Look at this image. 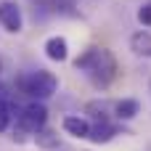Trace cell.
<instances>
[{
	"label": "cell",
	"mask_w": 151,
	"mask_h": 151,
	"mask_svg": "<svg viewBox=\"0 0 151 151\" xmlns=\"http://www.w3.org/2000/svg\"><path fill=\"white\" fill-rule=\"evenodd\" d=\"M0 27L11 35H19L24 29V13L16 0H3L0 3Z\"/></svg>",
	"instance_id": "277c9868"
},
{
	"label": "cell",
	"mask_w": 151,
	"mask_h": 151,
	"mask_svg": "<svg viewBox=\"0 0 151 151\" xmlns=\"http://www.w3.org/2000/svg\"><path fill=\"white\" fill-rule=\"evenodd\" d=\"M122 130L117 127V125H111V122H96V125H90V135H88V141L90 143H109L114 135H119ZM125 135V133H122Z\"/></svg>",
	"instance_id": "8992f818"
},
{
	"label": "cell",
	"mask_w": 151,
	"mask_h": 151,
	"mask_svg": "<svg viewBox=\"0 0 151 151\" xmlns=\"http://www.w3.org/2000/svg\"><path fill=\"white\" fill-rule=\"evenodd\" d=\"M149 3H151V0H149Z\"/></svg>",
	"instance_id": "2e32d148"
},
{
	"label": "cell",
	"mask_w": 151,
	"mask_h": 151,
	"mask_svg": "<svg viewBox=\"0 0 151 151\" xmlns=\"http://www.w3.org/2000/svg\"><path fill=\"white\" fill-rule=\"evenodd\" d=\"M141 114V101H135V98H122V101H117L114 104V117L117 119H135Z\"/></svg>",
	"instance_id": "9c48e42d"
},
{
	"label": "cell",
	"mask_w": 151,
	"mask_h": 151,
	"mask_svg": "<svg viewBox=\"0 0 151 151\" xmlns=\"http://www.w3.org/2000/svg\"><path fill=\"white\" fill-rule=\"evenodd\" d=\"M135 16H138V21H141L143 27H151V3H143Z\"/></svg>",
	"instance_id": "4fadbf2b"
},
{
	"label": "cell",
	"mask_w": 151,
	"mask_h": 151,
	"mask_svg": "<svg viewBox=\"0 0 151 151\" xmlns=\"http://www.w3.org/2000/svg\"><path fill=\"white\" fill-rule=\"evenodd\" d=\"M74 69L82 72L96 88H109L117 74H119V64L114 58V53L109 48H88L74 58Z\"/></svg>",
	"instance_id": "6da1fadb"
},
{
	"label": "cell",
	"mask_w": 151,
	"mask_h": 151,
	"mask_svg": "<svg viewBox=\"0 0 151 151\" xmlns=\"http://www.w3.org/2000/svg\"><path fill=\"white\" fill-rule=\"evenodd\" d=\"M45 122H48V109H45L42 101H32V104H27V106L21 109V114L16 117L19 133H29V135L40 133V130L45 127Z\"/></svg>",
	"instance_id": "3957f363"
},
{
	"label": "cell",
	"mask_w": 151,
	"mask_h": 151,
	"mask_svg": "<svg viewBox=\"0 0 151 151\" xmlns=\"http://www.w3.org/2000/svg\"><path fill=\"white\" fill-rule=\"evenodd\" d=\"M35 143H37L40 149H56V146H58V135L42 127L40 133H35Z\"/></svg>",
	"instance_id": "8fae6325"
},
{
	"label": "cell",
	"mask_w": 151,
	"mask_h": 151,
	"mask_svg": "<svg viewBox=\"0 0 151 151\" xmlns=\"http://www.w3.org/2000/svg\"><path fill=\"white\" fill-rule=\"evenodd\" d=\"M13 125V104H0V133H8Z\"/></svg>",
	"instance_id": "7c38bea8"
},
{
	"label": "cell",
	"mask_w": 151,
	"mask_h": 151,
	"mask_svg": "<svg viewBox=\"0 0 151 151\" xmlns=\"http://www.w3.org/2000/svg\"><path fill=\"white\" fill-rule=\"evenodd\" d=\"M19 90L24 96H29L32 101H45L50 96H56L58 90V77L48 69H37V72H27L16 80Z\"/></svg>",
	"instance_id": "7a4b0ae2"
},
{
	"label": "cell",
	"mask_w": 151,
	"mask_h": 151,
	"mask_svg": "<svg viewBox=\"0 0 151 151\" xmlns=\"http://www.w3.org/2000/svg\"><path fill=\"white\" fill-rule=\"evenodd\" d=\"M61 127H64L69 135H74V138H85V141H88V135H90V122H88L85 117H77V114L64 117Z\"/></svg>",
	"instance_id": "52a82bcc"
},
{
	"label": "cell",
	"mask_w": 151,
	"mask_h": 151,
	"mask_svg": "<svg viewBox=\"0 0 151 151\" xmlns=\"http://www.w3.org/2000/svg\"><path fill=\"white\" fill-rule=\"evenodd\" d=\"M111 109H114V104H109V101H88L85 104V114L96 122H109Z\"/></svg>",
	"instance_id": "30bf717a"
},
{
	"label": "cell",
	"mask_w": 151,
	"mask_h": 151,
	"mask_svg": "<svg viewBox=\"0 0 151 151\" xmlns=\"http://www.w3.org/2000/svg\"><path fill=\"white\" fill-rule=\"evenodd\" d=\"M149 90H151V82H149Z\"/></svg>",
	"instance_id": "9a60e30c"
},
{
	"label": "cell",
	"mask_w": 151,
	"mask_h": 151,
	"mask_svg": "<svg viewBox=\"0 0 151 151\" xmlns=\"http://www.w3.org/2000/svg\"><path fill=\"white\" fill-rule=\"evenodd\" d=\"M0 104H11V93H8V88L0 82Z\"/></svg>",
	"instance_id": "5bb4252c"
},
{
	"label": "cell",
	"mask_w": 151,
	"mask_h": 151,
	"mask_svg": "<svg viewBox=\"0 0 151 151\" xmlns=\"http://www.w3.org/2000/svg\"><path fill=\"white\" fill-rule=\"evenodd\" d=\"M130 50L141 58H151V32L146 29H138L133 37H130Z\"/></svg>",
	"instance_id": "ba28073f"
},
{
	"label": "cell",
	"mask_w": 151,
	"mask_h": 151,
	"mask_svg": "<svg viewBox=\"0 0 151 151\" xmlns=\"http://www.w3.org/2000/svg\"><path fill=\"white\" fill-rule=\"evenodd\" d=\"M42 50H45V56H48L50 61H58V64L69 58V42H66V37H61V35L48 37L45 45H42Z\"/></svg>",
	"instance_id": "5b68a950"
}]
</instances>
